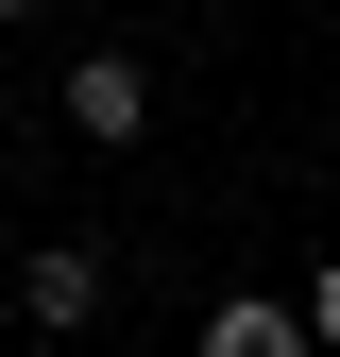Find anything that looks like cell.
I'll use <instances>...</instances> for the list:
<instances>
[{"label": "cell", "instance_id": "cell-6", "mask_svg": "<svg viewBox=\"0 0 340 357\" xmlns=\"http://www.w3.org/2000/svg\"><path fill=\"white\" fill-rule=\"evenodd\" d=\"M323 153H340V119H323Z\"/></svg>", "mask_w": 340, "mask_h": 357}, {"label": "cell", "instance_id": "cell-4", "mask_svg": "<svg viewBox=\"0 0 340 357\" xmlns=\"http://www.w3.org/2000/svg\"><path fill=\"white\" fill-rule=\"evenodd\" d=\"M307 340L340 357V255H323V273H307Z\"/></svg>", "mask_w": 340, "mask_h": 357}, {"label": "cell", "instance_id": "cell-5", "mask_svg": "<svg viewBox=\"0 0 340 357\" xmlns=\"http://www.w3.org/2000/svg\"><path fill=\"white\" fill-rule=\"evenodd\" d=\"M34 17H52V0H0V34H34Z\"/></svg>", "mask_w": 340, "mask_h": 357}, {"label": "cell", "instance_id": "cell-3", "mask_svg": "<svg viewBox=\"0 0 340 357\" xmlns=\"http://www.w3.org/2000/svg\"><path fill=\"white\" fill-rule=\"evenodd\" d=\"M187 357H323V340H307V289H222Z\"/></svg>", "mask_w": 340, "mask_h": 357}, {"label": "cell", "instance_id": "cell-2", "mask_svg": "<svg viewBox=\"0 0 340 357\" xmlns=\"http://www.w3.org/2000/svg\"><path fill=\"white\" fill-rule=\"evenodd\" d=\"M17 324L85 340V324H102V255H85V238H34V255H17Z\"/></svg>", "mask_w": 340, "mask_h": 357}, {"label": "cell", "instance_id": "cell-1", "mask_svg": "<svg viewBox=\"0 0 340 357\" xmlns=\"http://www.w3.org/2000/svg\"><path fill=\"white\" fill-rule=\"evenodd\" d=\"M52 102H68V137H85V153H137V137H153V68H137V52H68Z\"/></svg>", "mask_w": 340, "mask_h": 357}, {"label": "cell", "instance_id": "cell-7", "mask_svg": "<svg viewBox=\"0 0 340 357\" xmlns=\"http://www.w3.org/2000/svg\"><path fill=\"white\" fill-rule=\"evenodd\" d=\"M0 119H17V102H0Z\"/></svg>", "mask_w": 340, "mask_h": 357}]
</instances>
